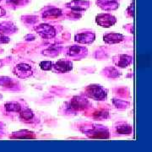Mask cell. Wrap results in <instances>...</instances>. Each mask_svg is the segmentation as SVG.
I'll list each match as a JSON object with an SVG mask.
<instances>
[{
    "label": "cell",
    "mask_w": 152,
    "mask_h": 152,
    "mask_svg": "<svg viewBox=\"0 0 152 152\" xmlns=\"http://www.w3.org/2000/svg\"><path fill=\"white\" fill-rule=\"evenodd\" d=\"M14 73H15V75H16L19 77L26 78V77L31 75L32 71H31V66L27 65L26 64H20L17 65L15 68Z\"/></svg>",
    "instance_id": "6da1fadb"
},
{
    "label": "cell",
    "mask_w": 152,
    "mask_h": 152,
    "mask_svg": "<svg viewBox=\"0 0 152 152\" xmlns=\"http://www.w3.org/2000/svg\"><path fill=\"white\" fill-rule=\"evenodd\" d=\"M53 67L58 71H60L61 73H64V72L70 71L72 69V64L68 61H59V62L56 63Z\"/></svg>",
    "instance_id": "7a4b0ae2"
},
{
    "label": "cell",
    "mask_w": 152,
    "mask_h": 152,
    "mask_svg": "<svg viewBox=\"0 0 152 152\" xmlns=\"http://www.w3.org/2000/svg\"><path fill=\"white\" fill-rule=\"evenodd\" d=\"M40 67L42 70H51L53 68V63L50 61H45L40 64Z\"/></svg>",
    "instance_id": "3957f363"
},
{
    "label": "cell",
    "mask_w": 152,
    "mask_h": 152,
    "mask_svg": "<svg viewBox=\"0 0 152 152\" xmlns=\"http://www.w3.org/2000/svg\"><path fill=\"white\" fill-rule=\"evenodd\" d=\"M32 113L31 111H27V112H23L21 113V118H23V119L30 120L31 118L32 117Z\"/></svg>",
    "instance_id": "277c9868"
},
{
    "label": "cell",
    "mask_w": 152,
    "mask_h": 152,
    "mask_svg": "<svg viewBox=\"0 0 152 152\" xmlns=\"http://www.w3.org/2000/svg\"><path fill=\"white\" fill-rule=\"evenodd\" d=\"M4 14H5V11H4V10H2V9L0 8V16L4 15Z\"/></svg>",
    "instance_id": "5b68a950"
}]
</instances>
